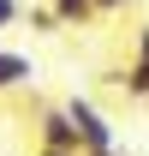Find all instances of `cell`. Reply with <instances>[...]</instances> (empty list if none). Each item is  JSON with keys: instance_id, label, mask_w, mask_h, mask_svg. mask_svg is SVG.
Wrapping results in <instances>:
<instances>
[{"instance_id": "7a4b0ae2", "label": "cell", "mask_w": 149, "mask_h": 156, "mask_svg": "<svg viewBox=\"0 0 149 156\" xmlns=\"http://www.w3.org/2000/svg\"><path fill=\"white\" fill-rule=\"evenodd\" d=\"M36 144H48V150H84L66 108H42V114H36Z\"/></svg>"}, {"instance_id": "3957f363", "label": "cell", "mask_w": 149, "mask_h": 156, "mask_svg": "<svg viewBox=\"0 0 149 156\" xmlns=\"http://www.w3.org/2000/svg\"><path fill=\"white\" fill-rule=\"evenodd\" d=\"M24 84H36V60L24 48H0V96L6 90H24Z\"/></svg>"}, {"instance_id": "5b68a950", "label": "cell", "mask_w": 149, "mask_h": 156, "mask_svg": "<svg viewBox=\"0 0 149 156\" xmlns=\"http://www.w3.org/2000/svg\"><path fill=\"white\" fill-rule=\"evenodd\" d=\"M48 6L60 12V24H90L95 18V0H48Z\"/></svg>"}, {"instance_id": "ba28073f", "label": "cell", "mask_w": 149, "mask_h": 156, "mask_svg": "<svg viewBox=\"0 0 149 156\" xmlns=\"http://www.w3.org/2000/svg\"><path fill=\"white\" fill-rule=\"evenodd\" d=\"M131 0H95V18H113V12H125Z\"/></svg>"}, {"instance_id": "30bf717a", "label": "cell", "mask_w": 149, "mask_h": 156, "mask_svg": "<svg viewBox=\"0 0 149 156\" xmlns=\"http://www.w3.org/2000/svg\"><path fill=\"white\" fill-rule=\"evenodd\" d=\"M36 156H84V150H48V144H36Z\"/></svg>"}, {"instance_id": "277c9868", "label": "cell", "mask_w": 149, "mask_h": 156, "mask_svg": "<svg viewBox=\"0 0 149 156\" xmlns=\"http://www.w3.org/2000/svg\"><path fill=\"white\" fill-rule=\"evenodd\" d=\"M113 90H125L131 102H149V60H131V66H119V72H108Z\"/></svg>"}, {"instance_id": "9c48e42d", "label": "cell", "mask_w": 149, "mask_h": 156, "mask_svg": "<svg viewBox=\"0 0 149 156\" xmlns=\"http://www.w3.org/2000/svg\"><path fill=\"white\" fill-rule=\"evenodd\" d=\"M131 60H149V18L137 24V54H131Z\"/></svg>"}, {"instance_id": "52a82bcc", "label": "cell", "mask_w": 149, "mask_h": 156, "mask_svg": "<svg viewBox=\"0 0 149 156\" xmlns=\"http://www.w3.org/2000/svg\"><path fill=\"white\" fill-rule=\"evenodd\" d=\"M18 18H24V0H0V36H6Z\"/></svg>"}, {"instance_id": "6da1fadb", "label": "cell", "mask_w": 149, "mask_h": 156, "mask_svg": "<svg viewBox=\"0 0 149 156\" xmlns=\"http://www.w3.org/2000/svg\"><path fill=\"white\" fill-rule=\"evenodd\" d=\"M66 114H72L78 144H84V150H119V132H113V120L101 114L90 96H72V102H66Z\"/></svg>"}, {"instance_id": "8fae6325", "label": "cell", "mask_w": 149, "mask_h": 156, "mask_svg": "<svg viewBox=\"0 0 149 156\" xmlns=\"http://www.w3.org/2000/svg\"><path fill=\"white\" fill-rule=\"evenodd\" d=\"M84 156H119V150H84Z\"/></svg>"}, {"instance_id": "8992f818", "label": "cell", "mask_w": 149, "mask_h": 156, "mask_svg": "<svg viewBox=\"0 0 149 156\" xmlns=\"http://www.w3.org/2000/svg\"><path fill=\"white\" fill-rule=\"evenodd\" d=\"M24 18H30L36 36H54V30H60V12H54V6H24Z\"/></svg>"}]
</instances>
